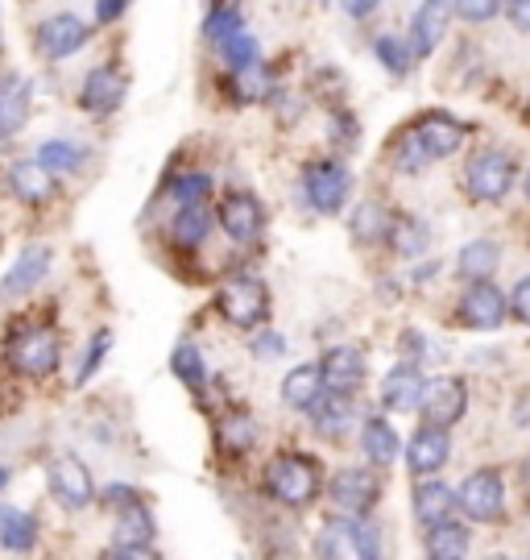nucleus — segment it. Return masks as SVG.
Instances as JSON below:
<instances>
[{"label":"nucleus","instance_id":"1","mask_svg":"<svg viewBox=\"0 0 530 560\" xmlns=\"http://www.w3.org/2000/svg\"><path fill=\"white\" fill-rule=\"evenodd\" d=\"M464 133H469V129L456 117H448V113H427V117H419L402 138L393 141L390 159L402 175H419V171H427L432 162L452 159L456 150L464 145Z\"/></svg>","mask_w":530,"mask_h":560},{"label":"nucleus","instance_id":"2","mask_svg":"<svg viewBox=\"0 0 530 560\" xmlns=\"http://www.w3.org/2000/svg\"><path fill=\"white\" fill-rule=\"evenodd\" d=\"M266 494L278 502V506H291V511H303L311 506L319 494H323V469L311 453H278L270 465H266Z\"/></svg>","mask_w":530,"mask_h":560},{"label":"nucleus","instance_id":"3","mask_svg":"<svg viewBox=\"0 0 530 560\" xmlns=\"http://www.w3.org/2000/svg\"><path fill=\"white\" fill-rule=\"evenodd\" d=\"M353 196V175L340 159H315L303 166V200L319 217H340Z\"/></svg>","mask_w":530,"mask_h":560},{"label":"nucleus","instance_id":"4","mask_svg":"<svg viewBox=\"0 0 530 560\" xmlns=\"http://www.w3.org/2000/svg\"><path fill=\"white\" fill-rule=\"evenodd\" d=\"M4 358L21 378H50L59 370V337L50 328H38V324L13 328L9 345H4Z\"/></svg>","mask_w":530,"mask_h":560},{"label":"nucleus","instance_id":"5","mask_svg":"<svg viewBox=\"0 0 530 560\" xmlns=\"http://www.w3.org/2000/svg\"><path fill=\"white\" fill-rule=\"evenodd\" d=\"M216 307L220 316L233 324V328H245V332H257L266 316H270V291H266V282L261 279H249V275H240V279L224 282L216 295Z\"/></svg>","mask_w":530,"mask_h":560},{"label":"nucleus","instance_id":"6","mask_svg":"<svg viewBox=\"0 0 530 560\" xmlns=\"http://www.w3.org/2000/svg\"><path fill=\"white\" fill-rule=\"evenodd\" d=\"M46 486L62 511H87L92 502H99V490L92 481V469L75 457V453H59L46 465Z\"/></svg>","mask_w":530,"mask_h":560},{"label":"nucleus","instance_id":"7","mask_svg":"<svg viewBox=\"0 0 530 560\" xmlns=\"http://www.w3.org/2000/svg\"><path fill=\"white\" fill-rule=\"evenodd\" d=\"M514 179H518V162L506 150H481L464 171V187H469L472 200L497 203L510 196Z\"/></svg>","mask_w":530,"mask_h":560},{"label":"nucleus","instance_id":"8","mask_svg":"<svg viewBox=\"0 0 530 560\" xmlns=\"http://www.w3.org/2000/svg\"><path fill=\"white\" fill-rule=\"evenodd\" d=\"M456 316L472 332H497L502 320L510 316V295L497 282H469L460 303H456Z\"/></svg>","mask_w":530,"mask_h":560},{"label":"nucleus","instance_id":"9","mask_svg":"<svg viewBox=\"0 0 530 560\" xmlns=\"http://www.w3.org/2000/svg\"><path fill=\"white\" fill-rule=\"evenodd\" d=\"M332 502L344 511V515H356V520H369V511L381 499V481H377L374 465H349V469H335L332 486H328Z\"/></svg>","mask_w":530,"mask_h":560},{"label":"nucleus","instance_id":"10","mask_svg":"<svg viewBox=\"0 0 530 560\" xmlns=\"http://www.w3.org/2000/svg\"><path fill=\"white\" fill-rule=\"evenodd\" d=\"M460 494V511L472 523H493L506 515V481L497 469H472L469 478L456 486Z\"/></svg>","mask_w":530,"mask_h":560},{"label":"nucleus","instance_id":"11","mask_svg":"<svg viewBox=\"0 0 530 560\" xmlns=\"http://www.w3.org/2000/svg\"><path fill=\"white\" fill-rule=\"evenodd\" d=\"M464 411H469V386L464 378H456V374H435L427 382V395H423V407H419V416L427 428H452V423L464 420Z\"/></svg>","mask_w":530,"mask_h":560},{"label":"nucleus","instance_id":"12","mask_svg":"<svg viewBox=\"0 0 530 560\" xmlns=\"http://www.w3.org/2000/svg\"><path fill=\"white\" fill-rule=\"evenodd\" d=\"M216 221L233 245H257L266 233V208L249 191H228L216 208Z\"/></svg>","mask_w":530,"mask_h":560},{"label":"nucleus","instance_id":"13","mask_svg":"<svg viewBox=\"0 0 530 560\" xmlns=\"http://www.w3.org/2000/svg\"><path fill=\"white\" fill-rule=\"evenodd\" d=\"M423 395H427V378L419 374L414 361H398L390 374L381 378V407H386L390 416L419 411V407H423Z\"/></svg>","mask_w":530,"mask_h":560},{"label":"nucleus","instance_id":"14","mask_svg":"<svg viewBox=\"0 0 530 560\" xmlns=\"http://www.w3.org/2000/svg\"><path fill=\"white\" fill-rule=\"evenodd\" d=\"M452 457V436H448V428H419L407 444V465H411V474L419 481L423 478H435L444 465Z\"/></svg>","mask_w":530,"mask_h":560},{"label":"nucleus","instance_id":"15","mask_svg":"<svg viewBox=\"0 0 530 560\" xmlns=\"http://www.w3.org/2000/svg\"><path fill=\"white\" fill-rule=\"evenodd\" d=\"M125 92H129V80L120 67H96L87 71L83 80V92H79V104L92 113V117H108L125 104Z\"/></svg>","mask_w":530,"mask_h":560},{"label":"nucleus","instance_id":"16","mask_svg":"<svg viewBox=\"0 0 530 560\" xmlns=\"http://www.w3.org/2000/svg\"><path fill=\"white\" fill-rule=\"evenodd\" d=\"M87 38H92V30L79 18H71V13L46 18L38 30H34V42H38V50L46 59H67V55H75Z\"/></svg>","mask_w":530,"mask_h":560},{"label":"nucleus","instance_id":"17","mask_svg":"<svg viewBox=\"0 0 530 560\" xmlns=\"http://www.w3.org/2000/svg\"><path fill=\"white\" fill-rule=\"evenodd\" d=\"M319 365H323L328 390H344V395H356L365 374H369V361H365V353L356 345H335V349H328L319 358Z\"/></svg>","mask_w":530,"mask_h":560},{"label":"nucleus","instance_id":"18","mask_svg":"<svg viewBox=\"0 0 530 560\" xmlns=\"http://www.w3.org/2000/svg\"><path fill=\"white\" fill-rule=\"evenodd\" d=\"M323 395H328V378H323V365H319V361L295 365V370L282 378V402H286L291 411H303V416H311Z\"/></svg>","mask_w":530,"mask_h":560},{"label":"nucleus","instance_id":"19","mask_svg":"<svg viewBox=\"0 0 530 560\" xmlns=\"http://www.w3.org/2000/svg\"><path fill=\"white\" fill-rule=\"evenodd\" d=\"M456 506H460V494H456L452 486H444L439 478H423L419 486H414L411 511L423 527H439V523H448Z\"/></svg>","mask_w":530,"mask_h":560},{"label":"nucleus","instance_id":"20","mask_svg":"<svg viewBox=\"0 0 530 560\" xmlns=\"http://www.w3.org/2000/svg\"><path fill=\"white\" fill-rule=\"evenodd\" d=\"M9 191L21 203H50L55 200V171H46L38 159H17L9 166Z\"/></svg>","mask_w":530,"mask_h":560},{"label":"nucleus","instance_id":"21","mask_svg":"<svg viewBox=\"0 0 530 560\" xmlns=\"http://www.w3.org/2000/svg\"><path fill=\"white\" fill-rule=\"evenodd\" d=\"M452 9H456L452 0H423V9L414 13V25H411L414 59H427L435 46L444 42V30H448V13H452Z\"/></svg>","mask_w":530,"mask_h":560},{"label":"nucleus","instance_id":"22","mask_svg":"<svg viewBox=\"0 0 530 560\" xmlns=\"http://www.w3.org/2000/svg\"><path fill=\"white\" fill-rule=\"evenodd\" d=\"M50 249L46 245H25L17 254V261L9 266V275H4V295L9 300H21V295H30L42 279H46V270H50Z\"/></svg>","mask_w":530,"mask_h":560},{"label":"nucleus","instance_id":"23","mask_svg":"<svg viewBox=\"0 0 530 560\" xmlns=\"http://www.w3.org/2000/svg\"><path fill=\"white\" fill-rule=\"evenodd\" d=\"M361 453L374 469H390L398 453H402V441H398V428H390L386 416H365L361 420Z\"/></svg>","mask_w":530,"mask_h":560},{"label":"nucleus","instance_id":"24","mask_svg":"<svg viewBox=\"0 0 530 560\" xmlns=\"http://www.w3.org/2000/svg\"><path fill=\"white\" fill-rule=\"evenodd\" d=\"M25 117H30V83L21 80L17 71H9L4 88H0V133H4V141H13L25 129Z\"/></svg>","mask_w":530,"mask_h":560},{"label":"nucleus","instance_id":"25","mask_svg":"<svg viewBox=\"0 0 530 560\" xmlns=\"http://www.w3.org/2000/svg\"><path fill=\"white\" fill-rule=\"evenodd\" d=\"M469 548H472V532L460 520L427 527V536H423L427 560H469Z\"/></svg>","mask_w":530,"mask_h":560},{"label":"nucleus","instance_id":"26","mask_svg":"<svg viewBox=\"0 0 530 560\" xmlns=\"http://www.w3.org/2000/svg\"><path fill=\"white\" fill-rule=\"evenodd\" d=\"M502 266V245L490 237L469 241L460 254H456V275L469 282H490V275Z\"/></svg>","mask_w":530,"mask_h":560},{"label":"nucleus","instance_id":"27","mask_svg":"<svg viewBox=\"0 0 530 560\" xmlns=\"http://www.w3.org/2000/svg\"><path fill=\"white\" fill-rule=\"evenodd\" d=\"M208 233H212V208L208 203H187L170 221V241L178 249H199L208 241Z\"/></svg>","mask_w":530,"mask_h":560},{"label":"nucleus","instance_id":"28","mask_svg":"<svg viewBox=\"0 0 530 560\" xmlns=\"http://www.w3.org/2000/svg\"><path fill=\"white\" fill-rule=\"evenodd\" d=\"M356 420V407H353V395H344V390H328L319 407L311 411V423L319 436H340L344 428H353Z\"/></svg>","mask_w":530,"mask_h":560},{"label":"nucleus","instance_id":"29","mask_svg":"<svg viewBox=\"0 0 530 560\" xmlns=\"http://www.w3.org/2000/svg\"><path fill=\"white\" fill-rule=\"evenodd\" d=\"M0 544L9 552H34L38 544V520L30 511H17V506H0Z\"/></svg>","mask_w":530,"mask_h":560},{"label":"nucleus","instance_id":"30","mask_svg":"<svg viewBox=\"0 0 530 560\" xmlns=\"http://www.w3.org/2000/svg\"><path fill=\"white\" fill-rule=\"evenodd\" d=\"M216 444L224 457H245L249 448L257 444V420L249 416V411H233L228 420L216 428Z\"/></svg>","mask_w":530,"mask_h":560},{"label":"nucleus","instance_id":"31","mask_svg":"<svg viewBox=\"0 0 530 560\" xmlns=\"http://www.w3.org/2000/svg\"><path fill=\"white\" fill-rule=\"evenodd\" d=\"M390 229H393V212L386 208V203H377V200L356 203V212H353V237L356 241H365V245L390 241Z\"/></svg>","mask_w":530,"mask_h":560},{"label":"nucleus","instance_id":"32","mask_svg":"<svg viewBox=\"0 0 530 560\" xmlns=\"http://www.w3.org/2000/svg\"><path fill=\"white\" fill-rule=\"evenodd\" d=\"M170 370H175V378L182 382L187 390H196V395L208 390V361H203L199 345H191V340L175 345V353H170Z\"/></svg>","mask_w":530,"mask_h":560},{"label":"nucleus","instance_id":"33","mask_svg":"<svg viewBox=\"0 0 530 560\" xmlns=\"http://www.w3.org/2000/svg\"><path fill=\"white\" fill-rule=\"evenodd\" d=\"M34 159L46 166V171H55V175H75L79 166L87 162V150L79 145V141H67V138H50L38 145V154Z\"/></svg>","mask_w":530,"mask_h":560},{"label":"nucleus","instance_id":"34","mask_svg":"<svg viewBox=\"0 0 530 560\" xmlns=\"http://www.w3.org/2000/svg\"><path fill=\"white\" fill-rule=\"evenodd\" d=\"M427 245H432V229L419 221V217H407V212H398V217H393V229H390L393 254H402V258H419Z\"/></svg>","mask_w":530,"mask_h":560},{"label":"nucleus","instance_id":"35","mask_svg":"<svg viewBox=\"0 0 530 560\" xmlns=\"http://www.w3.org/2000/svg\"><path fill=\"white\" fill-rule=\"evenodd\" d=\"M154 515H150V506L138 502V506H129V511H120L117 515V544H138V548H150L154 544Z\"/></svg>","mask_w":530,"mask_h":560},{"label":"nucleus","instance_id":"36","mask_svg":"<svg viewBox=\"0 0 530 560\" xmlns=\"http://www.w3.org/2000/svg\"><path fill=\"white\" fill-rule=\"evenodd\" d=\"M340 527L349 536V548L356 552V560H381V536L369 520H356V515H340Z\"/></svg>","mask_w":530,"mask_h":560},{"label":"nucleus","instance_id":"37","mask_svg":"<svg viewBox=\"0 0 530 560\" xmlns=\"http://www.w3.org/2000/svg\"><path fill=\"white\" fill-rule=\"evenodd\" d=\"M374 55H377V62L390 71V75H398V80H407V75H411L414 50L398 38V34H381V38L374 42Z\"/></svg>","mask_w":530,"mask_h":560},{"label":"nucleus","instance_id":"38","mask_svg":"<svg viewBox=\"0 0 530 560\" xmlns=\"http://www.w3.org/2000/svg\"><path fill=\"white\" fill-rule=\"evenodd\" d=\"M208 191H212V175L208 171H187V175H175L166 183V196L187 208V203H208Z\"/></svg>","mask_w":530,"mask_h":560},{"label":"nucleus","instance_id":"39","mask_svg":"<svg viewBox=\"0 0 530 560\" xmlns=\"http://www.w3.org/2000/svg\"><path fill=\"white\" fill-rule=\"evenodd\" d=\"M220 59H224V67H228V71H249V67H257V42L249 38V34H245V30H240V34H233V38L228 42H220Z\"/></svg>","mask_w":530,"mask_h":560},{"label":"nucleus","instance_id":"40","mask_svg":"<svg viewBox=\"0 0 530 560\" xmlns=\"http://www.w3.org/2000/svg\"><path fill=\"white\" fill-rule=\"evenodd\" d=\"M233 88L240 101H270V71H266V62H257V67H249V71H236L233 75Z\"/></svg>","mask_w":530,"mask_h":560},{"label":"nucleus","instance_id":"41","mask_svg":"<svg viewBox=\"0 0 530 560\" xmlns=\"http://www.w3.org/2000/svg\"><path fill=\"white\" fill-rule=\"evenodd\" d=\"M233 34H240V13L236 9H212L208 18H203V38L208 42H228Z\"/></svg>","mask_w":530,"mask_h":560},{"label":"nucleus","instance_id":"42","mask_svg":"<svg viewBox=\"0 0 530 560\" xmlns=\"http://www.w3.org/2000/svg\"><path fill=\"white\" fill-rule=\"evenodd\" d=\"M141 499V490H133V486H120V481H113V486H104L99 490V506L104 511H113V515H120V511H129V506H138Z\"/></svg>","mask_w":530,"mask_h":560},{"label":"nucleus","instance_id":"43","mask_svg":"<svg viewBox=\"0 0 530 560\" xmlns=\"http://www.w3.org/2000/svg\"><path fill=\"white\" fill-rule=\"evenodd\" d=\"M108 345H113V337H108V332H96V337H92L87 353H83V365H79V374H75L79 386H83V382H87L99 370V361H104V353H108Z\"/></svg>","mask_w":530,"mask_h":560},{"label":"nucleus","instance_id":"44","mask_svg":"<svg viewBox=\"0 0 530 560\" xmlns=\"http://www.w3.org/2000/svg\"><path fill=\"white\" fill-rule=\"evenodd\" d=\"M286 353V340H282V332H274V328H257L254 337V358L257 361H274Z\"/></svg>","mask_w":530,"mask_h":560},{"label":"nucleus","instance_id":"45","mask_svg":"<svg viewBox=\"0 0 530 560\" xmlns=\"http://www.w3.org/2000/svg\"><path fill=\"white\" fill-rule=\"evenodd\" d=\"M456 13L472 25H481V21H493L497 18V9H502V0H452Z\"/></svg>","mask_w":530,"mask_h":560},{"label":"nucleus","instance_id":"46","mask_svg":"<svg viewBox=\"0 0 530 560\" xmlns=\"http://www.w3.org/2000/svg\"><path fill=\"white\" fill-rule=\"evenodd\" d=\"M328 138L332 141H340V145H356V117L353 113H344V108H335L332 113V120H328Z\"/></svg>","mask_w":530,"mask_h":560},{"label":"nucleus","instance_id":"47","mask_svg":"<svg viewBox=\"0 0 530 560\" xmlns=\"http://www.w3.org/2000/svg\"><path fill=\"white\" fill-rule=\"evenodd\" d=\"M510 316L530 328V275L527 279H518V287L510 291Z\"/></svg>","mask_w":530,"mask_h":560},{"label":"nucleus","instance_id":"48","mask_svg":"<svg viewBox=\"0 0 530 560\" xmlns=\"http://www.w3.org/2000/svg\"><path fill=\"white\" fill-rule=\"evenodd\" d=\"M99 560H162L154 548H138V544H113V548H104Z\"/></svg>","mask_w":530,"mask_h":560},{"label":"nucleus","instance_id":"49","mask_svg":"<svg viewBox=\"0 0 530 560\" xmlns=\"http://www.w3.org/2000/svg\"><path fill=\"white\" fill-rule=\"evenodd\" d=\"M344 4V13L356 21H365V18H374L377 9H381V0H340Z\"/></svg>","mask_w":530,"mask_h":560},{"label":"nucleus","instance_id":"50","mask_svg":"<svg viewBox=\"0 0 530 560\" xmlns=\"http://www.w3.org/2000/svg\"><path fill=\"white\" fill-rule=\"evenodd\" d=\"M125 9H129V0H96V21L108 25V21H117Z\"/></svg>","mask_w":530,"mask_h":560},{"label":"nucleus","instance_id":"51","mask_svg":"<svg viewBox=\"0 0 530 560\" xmlns=\"http://www.w3.org/2000/svg\"><path fill=\"white\" fill-rule=\"evenodd\" d=\"M510 21L522 30V34H530V0H518V4H510Z\"/></svg>","mask_w":530,"mask_h":560},{"label":"nucleus","instance_id":"52","mask_svg":"<svg viewBox=\"0 0 530 560\" xmlns=\"http://www.w3.org/2000/svg\"><path fill=\"white\" fill-rule=\"evenodd\" d=\"M522 191H527V200H530V171H527V179H522Z\"/></svg>","mask_w":530,"mask_h":560},{"label":"nucleus","instance_id":"53","mask_svg":"<svg viewBox=\"0 0 530 560\" xmlns=\"http://www.w3.org/2000/svg\"><path fill=\"white\" fill-rule=\"evenodd\" d=\"M485 560H510V557H502V552H497V557H485Z\"/></svg>","mask_w":530,"mask_h":560},{"label":"nucleus","instance_id":"54","mask_svg":"<svg viewBox=\"0 0 530 560\" xmlns=\"http://www.w3.org/2000/svg\"><path fill=\"white\" fill-rule=\"evenodd\" d=\"M527 486H530V460H527Z\"/></svg>","mask_w":530,"mask_h":560},{"label":"nucleus","instance_id":"55","mask_svg":"<svg viewBox=\"0 0 530 560\" xmlns=\"http://www.w3.org/2000/svg\"><path fill=\"white\" fill-rule=\"evenodd\" d=\"M527 120H530V101H527Z\"/></svg>","mask_w":530,"mask_h":560},{"label":"nucleus","instance_id":"56","mask_svg":"<svg viewBox=\"0 0 530 560\" xmlns=\"http://www.w3.org/2000/svg\"><path fill=\"white\" fill-rule=\"evenodd\" d=\"M510 4H518V0H510Z\"/></svg>","mask_w":530,"mask_h":560},{"label":"nucleus","instance_id":"57","mask_svg":"<svg viewBox=\"0 0 530 560\" xmlns=\"http://www.w3.org/2000/svg\"><path fill=\"white\" fill-rule=\"evenodd\" d=\"M527 511H530V502H527Z\"/></svg>","mask_w":530,"mask_h":560}]
</instances>
